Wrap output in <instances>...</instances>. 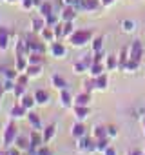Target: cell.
<instances>
[{
	"label": "cell",
	"instance_id": "6da1fadb",
	"mask_svg": "<svg viewBox=\"0 0 145 155\" xmlns=\"http://www.w3.org/2000/svg\"><path fill=\"white\" fill-rule=\"evenodd\" d=\"M91 40H93L91 29H84V28L75 29V31L69 35V38H67V42H69L72 48H85L87 44H91Z\"/></svg>",
	"mask_w": 145,
	"mask_h": 155
},
{
	"label": "cell",
	"instance_id": "7a4b0ae2",
	"mask_svg": "<svg viewBox=\"0 0 145 155\" xmlns=\"http://www.w3.org/2000/svg\"><path fill=\"white\" fill-rule=\"evenodd\" d=\"M20 133H18V126L15 124V120L11 119L6 126H4V131H2V146L8 150V148H11L13 144H15V140H17V137H18Z\"/></svg>",
	"mask_w": 145,
	"mask_h": 155
},
{
	"label": "cell",
	"instance_id": "3957f363",
	"mask_svg": "<svg viewBox=\"0 0 145 155\" xmlns=\"http://www.w3.org/2000/svg\"><path fill=\"white\" fill-rule=\"evenodd\" d=\"M38 33H29L24 40H26V46H27V53H31V51H36V53H45V42L42 40V38H38L36 37Z\"/></svg>",
	"mask_w": 145,
	"mask_h": 155
},
{
	"label": "cell",
	"instance_id": "277c9868",
	"mask_svg": "<svg viewBox=\"0 0 145 155\" xmlns=\"http://www.w3.org/2000/svg\"><path fill=\"white\" fill-rule=\"evenodd\" d=\"M76 150L82 153H93L96 151V139L93 135H85L82 139H76Z\"/></svg>",
	"mask_w": 145,
	"mask_h": 155
},
{
	"label": "cell",
	"instance_id": "5b68a950",
	"mask_svg": "<svg viewBox=\"0 0 145 155\" xmlns=\"http://www.w3.org/2000/svg\"><path fill=\"white\" fill-rule=\"evenodd\" d=\"M143 55H145V48H143L141 40H132V42L129 44V58L141 62Z\"/></svg>",
	"mask_w": 145,
	"mask_h": 155
},
{
	"label": "cell",
	"instance_id": "8992f818",
	"mask_svg": "<svg viewBox=\"0 0 145 155\" xmlns=\"http://www.w3.org/2000/svg\"><path fill=\"white\" fill-rule=\"evenodd\" d=\"M49 55L54 58H65L67 57V48L65 44H62L60 40H54L49 44Z\"/></svg>",
	"mask_w": 145,
	"mask_h": 155
},
{
	"label": "cell",
	"instance_id": "52a82bcc",
	"mask_svg": "<svg viewBox=\"0 0 145 155\" xmlns=\"http://www.w3.org/2000/svg\"><path fill=\"white\" fill-rule=\"evenodd\" d=\"M60 20L62 22H75L76 20V8L72 6H63L60 11Z\"/></svg>",
	"mask_w": 145,
	"mask_h": 155
},
{
	"label": "cell",
	"instance_id": "ba28073f",
	"mask_svg": "<svg viewBox=\"0 0 145 155\" xmlns=\"http://www.w3.org/2000/svg\"><path fill=\"white\" fill-rule=\"evenodd\" d=\"M71 135H72V139H82V137H85V135H87L85 124H84L82 120H76L75 124L71 126Z\"/></svg>",
	"mask_w": 145,
	"mask_h": 155
},
{
	"label": "cell",
	"instance_id": "9c48e42d",
	"mask_svg": "<svg viewBox=\"0 0 145 155\" xmlns=\"http://www.w3.org/2000/svg\"><path fill=\"white\" fill-rule=\"evenodd\" d=\"M27 111H29V110H26V108H24L20 102H17V104H15V106L9 110V117H11L13 120H18V119H26V117H27Z\"/></svg>",
	"mask_w": 145,
	"mask_h": 155
},
{
	"label": "cell",
	"instance_id": "30bf717a",
	"mask_svg": "<svg viewBox=\"0 0 145 155\" xmlns=\"http://www.w3.org/2000/svg\"><path fill=\"white\" fill-rule=\"evenodd\" d=\"M72 99H75V97L71 95L69 88L58 91V101H60V106H62V108H72Z\"/></svg>",
	"mask_w": 145,
	"mask_h": 155
},
{
	"label": "cell",
	"instance_id": "8fae6325",
	"mask_svg": "<svg viewBox=\"0 0 145 155\" xmlns=\"http://www.w3.org/2000/svg\"><path fill=\"white\" fill-rule=\"evenodd\" d=\"M42 144H45L42 131H40V130L29 131V148H31V146H33V148H38V146H42Z\"/></svg>",
	"mask_w": 145,
	"mask_h": 155
},
{
	"label": "cell",
	"instance_id": "7c38bea8",
	"mask_svg": "<svg viewBox=\"0 0 145 155\" xmlns=\"http://www.w3.org/2000/svg\"><path fill=\"white\" fill-rule=\"evenodd\" d=\"M89 102H91V93L87 91H80L72 99V106H89Z\"/></svg>",
	"mask_w": 145,
	"mask_h": 155
},
{
	"label": "cell",
	"instance_id": "4fadbf2b",
	"mask_svg": "<svg viewBox=\"0 0 145 155\" xmlns=\"http://www.w3.org/2000/svg\"><path fill=\"white\" fill-rule=\"evenodd\" d=\"M9 48V31L6 26H0V53L8 51Z\"/></svg>",
	"mask_w": 145,
	"mask_h": 155
},
{
	"label": "cell",
	"instance_id": "5bb4252c",
	"mask_svg": "<svg viewBox=\"0 0 145 155\" xmlns=\"http://www.w3.org/2000/svg\"><path fill=\"white\" fill-rule=\"evenodd\" d=\"M72 113H75V119L76 120H82L84 122L89 117L91 110H89V106H72Z\"/></svg>",
	"mask_w": 145,
	"mask_h": 155
},
{
	"label": "cell",
	"instance_id": "9a60e30c",
	"mask_svg": "<svg viewBox=\"0 0 145 155\" xmlns=\"http://www.w3.org/2000/svg\"><path fill=\"white\" fill-rule=\"evenodd\" d=\"M51 86L54 88V90H58V91H62V90H67V81L63 79V77H60V75H51Z\"/></svg>",
	"mask_w": 145,
	"mask_h": 155
},
{
	"label": "cell",
	"instance_id": "2e32d148",
	"mask_svg": "<svg viewBox=\"0 0 145 155\" xmlns=\"http://www.w3.org/2000/svg\"><path fill=\"white\" fill-rule=\"evenodd\" d=\"M33 95H35V101H36L38 106H47L49 104V93L45 90H36Z\"/></svg>",
	"mask_w": 145,
	"mask_h": 155
},
{
	"label": "cell",
	"instance_id": "e0dca14e",
	"mask_svg": "<svg viewBox=\"0 0 145 155\" xmlns=\"http://www.w3.org/2000/svg\"><path fill=\"white\" fill-rule=\"evenodd\" d=\"M27 120H29V126L33 130H42V120H40V115L35 113V111H27Z\"/></svg>",
	"mask_w": 145,
	"mask_h": 155
},
{
	"label": "cell",
	"instance_id": "ac0fdd59",
	"mask_svg": "<svg viewBox=\"0 0 145 155\" xmlns=\"http://www.w3.org/2000/svg\"><path fill=\"white\" fill-rule=\"evenodd\" d=\"M40 38L45 42V44H51V42H54L56 40V37H54V31H53V28H44L42 31H40Z\"/></svg>",
	"mask_w": 145,
	"mask_h": 155
},
{
	"label": "cell",
	"instance_id": "d6986e66",
	"mask_svg": "<svg viewBox=\"0 0 145 155\" xmlns=\"http://www.w3.org/2000/svg\"><path fill=\"white\" fill-rule=\"evenodd\" d=\"M105 71H107V68H105L103 62H94V64L89 68V75H91V77H100V75H103Z\"/></svg>",
	"mask_w": 145,
	"mask_h": 155
},
{
	"label": "cell",
	"instance_id": "ffe728a7",
	"mask_svg": "<svg viewBox=\"0 0 145 155\" xmlns=\"http://www.w3.org/2000/svg\"><path fill=\"white\" fill-rule=\"evenodd\" d=\"M18 102L26 108V110H33L35 106H36V101H35V95H29V93H26L24 97H20L18 99Z\"/></svg>",
	"mask_w": 145,
	"mask_h": 155
},
{
	"label": "cell",
	"instance_id": "44dd1931",
	"mask_svg": "<svg viewBox=\"0 0 145 155\" xmlns=\"http://www.w3.org/2000/svg\"><path fill=\"white\" fill-rule=\"evenodd\" d=\"M102 4H100V0H82V6H80V9H84V11H96L98 8H100Z\"/></svg>",
	"mask_w": 145,
	"mask_h": 155
},
{
	"label": "cell",
	"instance_id": "7402d4cb",
	"mask_svg": "<svg viewBox=\"0 0 145 155\" xmlns=\"http://www.w3.org/2000/svg\"><path fill=\"white\" fill-rule=\"evenodd\" d=\"M127 60H129V46H125V48L120 49V55H118V69L120 71H123Z\"/></svg>",
	"mask_w": 145,
	"mask_h": 155
},
{
	"label": "cell",
	"instance_id": "603a6c76",
	"mask_svg": "<svg viewBox=\"0 0 145 155\" xmlns=\"http://www.w3.org/2000/svg\"><path fill=\"white\" fill-rule=\"evenodd\" d=\"M27 62L29 64H35V66H44V53H36V51H31L27 55Z\"/></svg>",
	"mask_w": 145,
	"mask_h": 155
},
{
	"label": "cell",
	"instance_id": "cb8c5ba5",
	"mask_svg": "<svg viewBox=\"0 0 145 155\" xmlns=\"http://www.w3.org/2000/svg\"><path fill=\"white\" fill-rule=\"evenodd\" d=\"M91 135L98 140V139H103V137H107V126H103V124H96V126H93V130H91Z\"/></svg>",
	"mask_w": 145,
	"mask_h": 155
},
{
	"label": "cell",
	"instance_id": "d4e9b609",
	"mask_svg": "<svg viewBox=\"0 0 145 155\" xmlns=\"http://www.w3.org/2000/svg\"><path fill=\"white\" fill-rule=\"evenodd\" d=\"M45 28V18L44 17H38V18H33L31 20V31L33 33H38L40 35V31Z\"/></svg>",
	"mask_w": 145,
	"mask_h": 155
},
{
	"label": "cell",
	"instance_id": "484cf974",
	"mask_svg": "<svg viewBox=\"0 0 145 155\" xmlns=\"http://www.w3.org/2000/svg\"><path fill=\"white\" fill-rule=\"evenodd\" d=\"M15 146L22 151H27L29 150V135H18L15 140Z\"/></svg>",
	"mask_w": 145,
	"mask_h": 155
},
{
	"label": "cell",
	"instance_id": "4316f807",
	"mask_svg": "<svg viewBox=\"0 0 145 155\" xmlns=\"http://www.w3.org/2000/svg\"><path fill=\"white\" fill-rule=\"evenodd\" d=\"M94 90H96V81H94V77L89 75V79H84V81H82V91L91 93V91H94Z\"/></svg>",
	"mask_w": 145,
	"mask_h": 155
},
{
	"label": "cell",
	"instance_id": "83f0119b",
	"mask_svg": "<svg viewBox=\"0 0 145 155\" xmlns=\"http://www.w3.org/2000/svg\"><path fill=\"white\" fill-rule=\"evenodd\" d=\"M94 81H96V91H105L107 86H109V79H107V75H100V77H94Z\"/></svg>",
	"mask_w": 145,
	"mask_h": 155
},
{
	"label": "cell",
	"instance_id": "f1b7e54d",
	"mask_svg": "<svg viewBox=\"0 0 145 155\" xmlns=\"http://www.w3.org/2000/svg\"><path fill=\"white\" fill-rule=\"evenodd\" d=\"M120 28H122V31L123 33H134L136 31V22L134 20H131V18H125V20H122V24H120Z\"/></svg>",
	"mask_w": 145,
	"mask_h": 155
},
{
	"label": "cell",
	"instance_id": "f546056e",
	"mask_svg": "<svg viewBox=\"0 0 145 155\" xmlns=\"http://www.w3.org/2000/svg\"><path fill=\"white\" fill-rule=\"evenodd\" d=\"M29 62H27V57H15V68L18 73H26Z\"/></svg>",
	"mask_w": 145,
	"mask_h": 155
},
{
	"label": "cell",
	"instance_id": "4dcf8cb0",
	"mask_svg": "<svg viewBox=\"0 0 145 155\" xmlns=\"http://www.w3.org/2000/svg\"><path fill=\"white\" fill-rule=\"evenodd\" d=\"M54 133H56V126H54V124H49V126H45V128H44V131H42V135H44V140H45V144L53 140V137H54Z\"/></svg>",
	"mask_w": 145,
	"mask_h": 155
},
{
	"label": "cell",
	"instance_id": "1f68e13d",
	"mask_svg": "<svg viewBox=\"0 0 145 155\" xmlns=\"http://www.w3.org/2000/svg\"><path fill=\"white\" fill-rule=\"evenodd\" d=\"M38 13H40V17H49V15H53L54 11H53V4L51 2H42L40 4V8H38Z\"/></svg>",
	"mask_w": 145,
	"mask_h": 155
},
{
	"label": "cell",
	"instance_id": "d6a6232c",
	"mask_svg": "<svg viewBox=\"0 0 145 155\" xmlns=\"http://www.w3.org/2000/svg\"><path fill=\"white\" fill-rule=\"evenodd\" d=\"M103 64H105L107 71H113V69L118 68V57H116V55H107L105 60H103Z\"/></svg>",
	"mask_w": 145,
	"mask_h": 155
},
{
	"label": "cell",
	"instance_id": "836d02e7",
	"mask_svg": "<svg viewBox=\"0 0 145 155\" xmlns=\"http://www.w3.org/2000/svg\"><path fill=\"white\" fill-rule=\"evenodd\" d=\"M26 73L29 75V79H38V77L42 75V66H35V64H29Z\"/></svg>",
	"mask_w": 145,
	"mask_h": 155
},
{
	"label": "cell",
	"instance_id": "e575fe53",
	"mask_svg": "<svg viewBox=\"0 0 145 155\" xmlns=\"http://www.w3.org/2000/svg\"><path fill=\"white\" fill-rule=\"evenodd\" d=\"M140 66H141V62L129 58V60L125 62V68H123V71H125V73H134V71H138V69H140Z\"/></svg>",
	"mask_w": 145,
	"mask_h": 155
},
{
	"label": "cell",
	"instance_id": "d590c367",
	"mask_svg": "<svg viewBox=\"0 0 145 155\" xmlns=\"http://www.w3.org/2000/svg\"><path fill=\"white\" fill-rule=\"evenodd\" d=\"M109 146H111V139L109 137H103V139H98L96 140V151L98 153H103Z\"/></svg>",
	"mask_w": 145,
	"mask_h": 155
},
{
	"label": "cell",
	"instance_id": "8d00e7d4",
	"mask_svg": "<svg viewBox=\"0 0 145 155\" xmlns=\"http://www.w3.org/2000/svg\"><path fill=\"white\" fill-rule=\"evenodd\" d=\"M103 37L100 35V37H93V40H91V49L93 51H102L103 49Z\"/></svg>",
	"mask_w": 145,
	"mask_h": 155
},
{
	"label": "cell",
	"instance_id": "74e56055",
	"mask_svg": "<svg viewBox=\"0 0 145 155\" xmlns=\"http://www.w3.org/2000/svg\"><path fill=\"white\" fill-rule=\"evenodd\" d=\"M72 71H75L76 75H82V73H89V69H87V66L78 58L76 62H72Z\"/></svg>",
	"mask_w": 145,
	"mask_h": 155
},
{
	"label": "cell",
	"instance_id": "f35d334b",
	"mask_svg": "<svg viewBox=\"0 0 145 155\" xmlns=\"http://www.w3.org/2000/svg\"><path fill=\"white\" fill-rule=\"evenodd\" d=\"M15 82L20 84V86H26V88H27V84H29V75H27V73H18V77L15 79Z\"/></svg>",
	"mask_w": 145,
	"mask_h": 155
},
{
	"label": "cell",
	"instance_id": "ab89813d",
	"mask_svg": "<svg viewBox=\"0 0 145 155\" xmlns=\"http://www.w3.org/2000/svg\"><path fill=\"white\" fill-rule=\"evenodd\" d=\"M53 31H54V37H56V40H60V38H63V22L60 20L54 28H53Z\"/></svg>",
	"mask_w": 145,
	"mask_h": 155
},
{
	"label": "cell",
	"instance_id": "60d3db41",
	"mask_svg": "<svg viewBox=\"0 0 145 155\" xmlns=\"http://www.w3.org/2000/svg\"><path fill=\"white\" fill-rule=\"evenodd\" d=\"M75 31V26H72V22H63V38L67 40L69 35Z\"/></svg>",
	"mask_w": 145,
	"mask_h": 155
},
{
	"label": "cell",
	"instance_id": "b9f144b4",
	"mask_svg": "<svg viewBox=\"0 0 145 155\" xmlns=\"http://www.w3.org/2000/svg\"><path fill=\"white\" fill-rule=\"evenodd\" d=\"M13 95H15V99H17V101H18L20 97H24V95H26V86L17 84V86H15V90H13Z\"/></svg>",
	"mask_w": 145,
	"mask_h": 155
},
{
	"label": "cell",
	"instance_id": "7bdbcfd3",
	"mask_svg": "<svg viewBox=\"0 0 145 155\" xmlns=\"http://www.w3.org/2000/svg\"><path fill=\"white\" fill-rule=\"evenodd\" d=\"M20 8L24 11H31L35 8V0H20Z\"/></svg>",
	"mask_w": 145,
	"mask_h": 155
},
{
	"label": "cell",
	"instance_id": "ee69618b",
	"mask_svg": "<svg viewBox=\"0 0 145 155\" xmlns=\"http://www.w3.org/2000/svg\"><path fill=\"white\" fill-rule=\"evenodd\" d=\"M80 60H82V62L87 66V69H89V68L94 64V55H82V57H80Z\"/></svg>",
	"mask_w": 145,
	"mask_h": 155
},
{
	"label": "cell",
	"instance_id": "f6af8a7d",
	"mask_svg": "<svg viewBox=\"0 0 145 155\" xmlns=\"http://www.w3.org/2000/svg\"><path fill=\"white\" fill-rule=\"evenodd\" d=\"M107 137H109V139L118 137V126H114V124H107Z\"/></svg>",
	"mask_w": 145,
	"mask_h": 155
},
{
	"label": "cell",
	"instance_id": "bcb514c9",
	"mask_svg": "<svg viewBox=\"0 0 145 155\" xmlns=\"http://www.w3.org/2000/svg\"><path fill=\"white\" fill-rule=\"evenodd\" d=\"M2 86H4V90H6V91H11V93H13V90H15L17 82H15V81H9V79H4Z\"/></svg>",
	"mask_w": 145,
	"mask_h": 155
},
{
	"label": "cell",
	"instance_id": "7dc6e473",
	"mask_svg": "<svg viewBox=\"0 0 145 155\" xmlns=\"http://www.w3.org/2000/svg\"><path fill=\"white\" fill-rule=\"evenodd\" d=\"M38 155H53V151L51 148H47V144H42L38 146Z\"/></svg>",
	"mask_w": 145,
	"mask_h": 155
},
{
	"label": "cell",
	"instance_id": "c3c4849f",
	"mask_svg": "<svg viewBox=\"0 0 145 155\" xmlns=\"http://www.w3.org/2000/svg\"><path fill=\"white\" fill-rule=\"evenodd\" d=\"M6 155H22V150H18L17 146H11L6 150Z\"/></svg>",
	"mask_w": 145,
	"mask_h": 155
},
{
	"label": "cell",
	"instance_id": "681fc988",
	"mask_svg": "<svg viewBox=\"0 0 145 155\" xmlns=\"http://www.w3.org/2000/svg\"><path fill=\"white\" fill-rule=\"evenodd\" d=\"M127 155H143V151H141V150H138V148H132V150H129V151H127Z\"/></svg>",
	"mask_w": 145,
	"mask_h": 155
},
{
	"label": "cell",
	"instance_id": "f907efd6",
	"mask_svg": "<svg viewBox=\"0 0 145 155\" xmlns=\"http://www.w3.org/2000/svg\"><path fill=\"white\" fill-rule=\"evenodd\" d=\"M102 155H116V150H114V146H109V148H107V150H105Z\"/></svg>",
	"mask_w": 145,
	"mask_h": 155
},
{
	"label": "cell",
	"instance_id": "816d5d0a",
	"mask_svg": "<svg viewBox=\"0 0 145 155\" xmlns=\"http://www.w3.org/2000/svg\"><path fill=\"white\" fill-rule=\"evenodd\" d=\"M116 2V0H100V4L103 6V8H109V6H113Z\"/></svg>",
	"mask_w": 145,
	"mask_h": 155
},
{
	"label": "cell",
	"instance_id": "f5cc1de1",
	"mask_svg": "<svg viewBox=\"0 0 145 155\" xmlns=\"http://www.w3.org/2000/svg\"><path fill=\"white\" fill-rule=\"evenodd\" d=\"M63 6H72V0H60Z\"/></svg>",
	"mask_w": 145,
	"mask_h": 155
},
{
	"label": "cell",
	"instance_id": "db71d44e",
	"mask_svg": "<svg viewBox=\"0 0 145 155\" xmlns=\"http://www.w3.org/2000/svg\"><path fill=\"white\" fill-rule=\"evenodd\" d=\"M4 93H6V90H4L2 84H0V101H2V95H4Z\"/></svg>",
	"mask_w": 145,
	"mask_h": 155
},
{
	"label": "cell",
	"instance_id": "11a10c76",
	"mask_svg": "<svg viewBox=\"0 0 145 155\" xmlns=\"http://www.w3.org/2000/svg\"><path fill=\"white\" fill-rule=\"evenodd\" d=\"M141 128H143V135H145V117H141Z\"/></svg>",
	"mask_w": 145,
	"mask_h": 155
},
{
	"label": "cell",
	"instance_id": "9f6ffc18",
	"mask_svg": "<svg viewBox=\"0 0 145 155\" xmlns=\"http://www.w3.org/2000/svg\"><path fill=\"white\" fill-rule=\"evenodd\" d=\"M6 2H9V4H13V2H15V0H6Z\"/></svg>",
	"mask_w": 145,
	"mask_h": 155
},
{
	"label": "cell",
	"instance_id": "6f0895ef",
	"mask_svg": "<svg viewBox=\"0 0 145 155\" xmlns=\"http://www.w3.org/2000/svg\"><path fill=\"white\" fill-rule=\"evenodd\" d=\"M0 155H6V153H2V151H0Z\"/></svg>",
	"mask_w": 145,
	"mask_h": 155
},
{
	"label": "cell",
	"instance_id": "680465c9",
	"mask_svg": "<svg viewBox=\"0 0 145 155\" xmlns=\"http://www.w3.org/2000/svg\"><path fill=\"white\" fill-rule=\"evenodd\" d=\"M0 2H2V0H0Z\"/></svg>",
	"mask_w": 145,
	"mask_h": 155
},
{
	"label": "cell",
	"instance_id": "91938a15",
	"mask_svg": "<svg viewBox=\"0 0 145 155\" xmlns=\"http://www.w3.org/2000/svg\"><path fill=\"white\" fill-rule=\"evenodd\" d=\"M143 155H145V153H143Z\"/></svg>",
	"mask_w": 145,
	"mask_h": 155
}]
</instances>
